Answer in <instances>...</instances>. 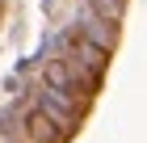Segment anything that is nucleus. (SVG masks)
I'll return each mask as SVG.
<instances>
[{
	"mask_svg": "<svg viewBox=\"0 0 147 143\" xmlns=\"http://www.w3.org/2000/svg\"><path fill=\"white\" fill-rule=\"evenodd\" d=\"M25 135H30V143H63V139H67V135L55 126V118L42 114L38 105L30 110V118H25Z\"/></svg>",
	"mask_w": 147,
	"mask_h": 143,
	"instance_id": "f257e3e1",
	"label": "nucleus"
},
{
	"mask_svg": "<svg viewBox=\"0 0 147 143\" xmlns=\"http://www.w3.org/2000/svg\"><path fill=\"white\" fill-rule=\"evenodd\" d=\"M67 59H76L80 67H88V72H97V76H101V67H105V59H109V51H105V46H97L92 38H84V34H80L76 42H71V55H67Z\"/></svg>",
	"mask_w": 147,
	"mask_h": 143,
	"instance_id": "f03ea898",
	"label": "nucleus"
},
{
	"mask_svg": "<svg viewBox=\"0 0 147 143\" xmlns=\"http://www.w3.org/2000/svg\"><path fill=\"white\" fill-rule=\"evenodd\" d=\"M42 76H46V84H51V88H76V76H71L67 55H63V59H51V63L42 67Z\"/></svg>",
	"mask_w": 147,
	"mask_h": 143,
	"instance_id": "7ed1b4c3",
	"label": "nucleus"
}]
</instances>
